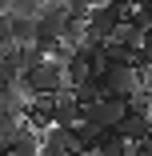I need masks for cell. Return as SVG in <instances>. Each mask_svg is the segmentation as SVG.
Segmentation results:
<instances>
[{
	"label": "cell",
	"mask_w": 152,
	"mask_h": 156,
	"mask_svg": "<svg viewBox=\"0 0 152 156\" xmlns=\"http://www.w3.org/2000/svg\"><path fill=\"white\" fill-rule=\"evenodd\" d=\"M20 84H24L28 96H56V92L68 88L64 84V64H60V60H40L36 68H28L20 76Z\"/></svg>",
	"instance_id": "1"
},
{
	"label": "cell",
	"mask_w": 152,
	"mask_h": 156,
	"mask_svg": "<svg viewBox=\"0 0 152 156\" xmlns=\"http://www.w3.org/2000/svg\"><path fill=\"white\" fill-rule=\"evenodd\" d=\"M124 112H128L124 100H116V96H100L96 104H88V108L80 112V124H84V128H92V132H112L116 124L124 120Z\"/></svg>",
	"instance_id": "2"
},
{
	"label": "cell",
	"mask_w": 152,
	"mask_h": 156,
	"mask_svg": "<svg viewBox=\"0 0 152 156\" xmlns=\"http://www.w3.org/2000/svg\"><path fill=\"white\" fill-rule=\"evenodd\" d=\"M128 16H132L128 4H92V12H88V32L100 36V40H112V32H116Z\"/></svg>",
	"instance_id": "3"
},
{
	"label": "cell",
	"mask_w": 152,
	"mask_h": 156,
	"mask_svg": "<svg viewBox=\"0 0 152 156\" xmlns=\"http://www.w3.org/2000/svg\"><path fill=\"white\" fill-rule=\"evenodd\" d=\"M100 84H104V96L128 100V96L140 92V72H132V68H104L100 72Z\"/></svg>",
	"instance_id": "4"
},
{
	"label": "cell",
	"mask_w": 152,
	"mask_h": 156,
	"mask_svg": "<svg viewBox=\"0 0 152 156\" xmlns=\"http://www.w3.org/2000/svg\"><path fill=\"white\" fill-rule=\"evenodd\" d=\"M120 140H124L128 148H136V144H144V140H152V116H136V112H124V120L112 128Z\"/></svg>",
	"instance_id": "5"
},
{
	"label": "cell",
	"mask_w": 152,
	"mask_h": 156,
	"mask_svg": "<svg viewBox=\"0 0 152 156\" xmlns=\"http://www.w3.org/2000/svg\"><path fill=\"white\" fill-rule=\"evenodd\" d=\"M80 124V104H76V96L64 88V92H56L52 96V128H64V132H72Z\"/></svg>",
	"instance_id": "6"
},
{
	"label": "cell",
	"mask_w": 152,
	"mask_h": 156,
	"mask_svg": "<svg viewBox=\"0 0 152 156\" xmlns=\"http://www.w3.org/2000/svg\"><path fill=\"white\" fill-rule=\"evenodd\" d=\"M40 156H80V152L72 144V132L48 128V132H40Z\"/></svg>",
	"instance_id": "7"
},
{
	"label": "cell",
	"mask_w": 152,
	"mask_h": 156,
	"mask_svg": "<svg viewBox=\"0 0 152 156\" xmlns=\"http://www.w3.org/2000/svg\"><path fill=\"white\" fill-rule=\"evenodd\" d=\"M4 156H40V132H32V128L24 124V132L12 140V148H8Z\"/></svg>",
	"instance_id": "8"
},
{
	"label": "cell",
	"mask_w": 152,
	"mask_h": 156,
	"mask_svg": "<svg viewBox=\"0 0 152 156\" xmlns=\"http://www.w3.org/2000/svg\"><path fill=\"white\" fill-rule=\"evenodd\" d=\"M132 156H152V140H144V144H136V148H132Z\"/></svg>",
	"instance_id": "9"
}]
</instances>
